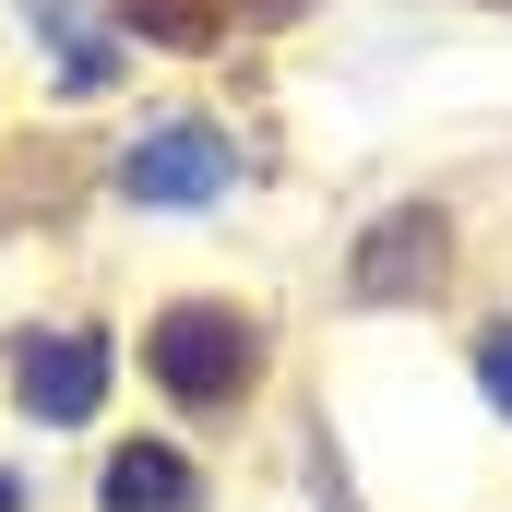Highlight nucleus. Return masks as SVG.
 <instances>
[{
	"label": "nucleus",
	"instance_id": "1",
	"mask_svg": "<svg viewBox=\"0 0 512 512\" xmlns=\"http://www.w3.org/2000/svg\"><path fill=\"white\" fill-rule=\"evenodd\" d=\"M143 370L179 393V405H227V393L262 370V334L239 322V310H215V298H179V310H155Z\"/></svg>",
	"mask_w": 512,
	"mask_h": 512
},
{
	"label": "nucleus",
	"instance_id": "2",
	"mask_svg": "<svg viewBox=\"0 0 512 512\" xmlns=\"http://www.w3.org/2000/svg\"><path fill=\"white\" fill-rule=\"evenodd\" d=\"M441 274H453V215L441 203H393L382 227H358V251H346V298L358 310H405Z\"/></svg>",
	"mask_w": 512,
	"mask_h": 512
},
{
	"label": "nucleus",
	"instance_id": "3",
	"mask_svg": "<svg viewBox=\"0 0 512 512\" xmlns=\"http://www.w3.org/2000/svg\"><path fill=\"white\" fill-rule=\"evenodd\" d=\"M239 179V155H227V131L215 120H167V131H143L120 155V191L131 203H215Z\"/></svg>",
	"mask_w": 512,
	"mask_h": 512
},
{
	"label": "nucleus",
	"instance_id": "4",
	"mask_svg": "<svg viewBox=\"0 0 512 512\" xmlns=\"http://www.w3.org/2000/svg\"><path fill=\"white\" fill-rule=\"evenodd\" d=\"M24 417H48V429H72V417H96V393H108V334H24Z\"/></svg>",
	"mask_w": 512,
	"mask_h": 512
},
{
	"label": "nucleus",
	"instance_id": "5",
	"mask_svg": "<svg viewBox=\"0 0 512 512\" xmlns=\"http://www.w3.org/2000/svg\"><path fill=\"white\" fill-rule=\"evenodd\" d=\"M108 512H191V465L167 441H120L108 453Z\"/></svg>",
	"mask_w": 512,
	"mask_h": 512
},
{
	"label": "nucleus",
	"instance_id": "6",
	"mask_svg": "<svg viewBox=\"0 0 512 512\" xmlns=\"http://www.w3.org/2000/svg\"><path fill=\"white\" fill-rule=\"evenodd\" d=\"M131 36H155V48H215L227 36V0H120Z\"/></svg>",
	"mask_w": 512,
	"mask_h": 512
},
{
	"label": "nucleus",
	"instance_id": "7",
	"mask_svg": "<svg viewBox=\"0 0 512 512\" xmlns=\"http://www.w3.org/2000/svg\"><path fill=\"white\" fill-rule=\"evenodd\" d=\"M489 405L512 417V334H489Z\"/></svg>",
	"mask_w": 512,
	"mask_h": 512
},
{
	"label": "nucleus",
	"instance_id": "8",
	"mask_svg": "<svg viewBox=\"0 0 512 512\" xmlns=\"http://www.w3.org/2000/svg\"><path fill=\"white\" fill-rule=\"evenodd\" d=\"M0 512H24V477H0Z\"/></svg>",
	"mask_w": 512,
	"mask_h": 512
}]
</instances>
